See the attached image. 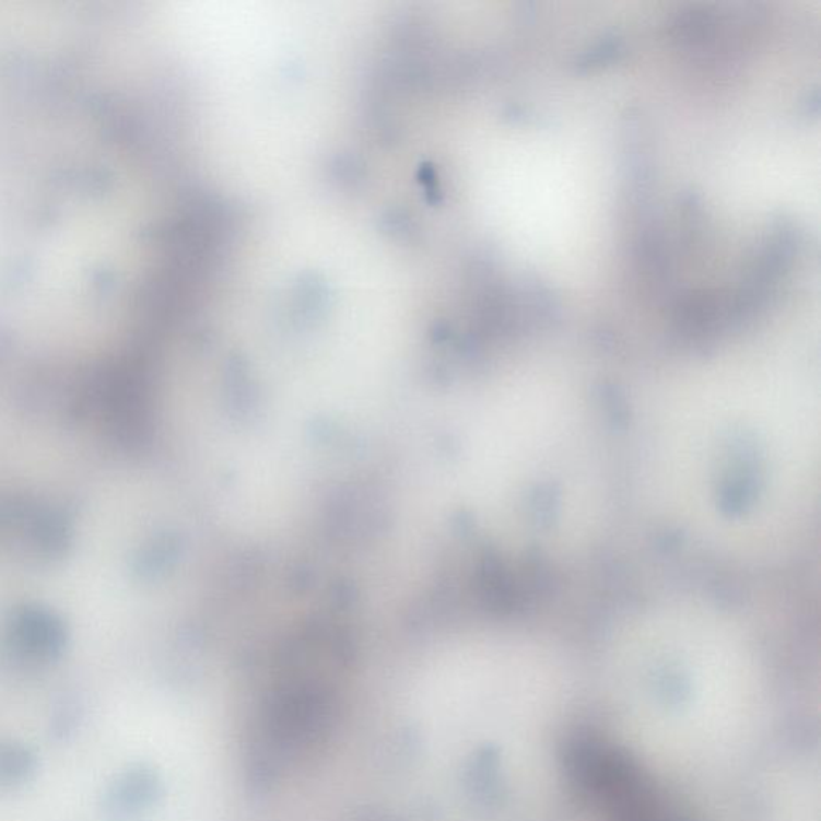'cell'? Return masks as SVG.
Returning a JSON list of instances; mask_svg holds the SVG:
<instances>
[{
	"label": "cell",
	"mask_w": 821,
	"mask_h": 821,
	"mask_svg": "<svg viewBox=\"0 0 821 821\" xmlns=\"http://www.w3.org/2000/svg\"><path fill=\"white\" fill-rule=\"evenodd\" d=\"M63 642V624L50 611L25 608L10 623V650L22 658L50 659L61 650Z\"/></svg>",
	"instance_id": "obj_1"
}]
</instances>
